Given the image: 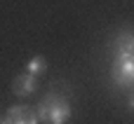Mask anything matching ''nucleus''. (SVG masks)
<instances>
[{
  "label": "nucleus",
  "instance_id": "nucleus-8",
  "mask_svg": "<svg viewBox=\"0 0 134 124\" xmlns=\"http://www.w3.org/2000/svg\"><path fill=\"white\" fill-rule=\"evenodd\" d=\"M0 124H5V120H0Z\"/></svg>",
  "mask_w": 134,
  "mask_h": 124
},
{
  "label": "nucleus",
  "instance_id": "nucleus-3",
  "mask_svg": "<svg viewBox=\"0 0 134 124\" xmlns=\"http://www.w3.org/2000/svg\"><path fill=\"white\" fill-rule=\"evenodd\" d=\"M5 124H38V113L31 106H12L5 115Z\"/></svg>",
  "mask_w": 134,
  "mask_h": 124
},
{
  "label": "nucleus",
  "instance_id": "nucleus-2",
  "mask_svg": "<svg viewBox=\"0 0 134 124\" xmlns=\"http://www.w3.org/2000/svg\"><path fill=\"white\" fill-rule=\"evenodd\" d=\"M45 108H47V124H66L71 120V103L66 94H57V89H49L45 96Z\"/></svg>",
  "mask_w": 134,
  "mask_h": 124
},
{
  "label": "nucleus",
  "instance_id": "nucleus-4",
  "mask_svg": "<svg viewBox=\"0 0 134 124\" xmlns=\"http://www.w3.org/2000/svg\"><path fill=\"white\" fill-rule=\"evenodd\" d=\"M35 89H38V77L31 75V73H21L12 82V94L14 96H31Z\"/></svg>",
  "mask_w": 134,
  "mask_h": 124
},
{
  "label": "nucleus",
  "instance_id": "nucleus-6",
  "mask_svg": "<svg viewBox=\"0 0 134 124\" xmlns=\"http://www.w3.org/2000/svg\"><path fill=\"white\" fill-rule=\"evenodd\" d=\"M47 70V61H45V56H33L31 61H28V66H26V73H31V75H42Z\"/></svg>",
  "mask_w": 134,
  "mask_h": 124
},
{
  "label": "nucleus",
  "instance_id": "nucleus-1",
  "mask_svg": "<svg viewBox=\"0 0 134 124\" xmlns=\"http://www.w3.org/2000/svg\"><path fill=\"white\" fill-rule=\"evenodd\" d=\"M111 77H113V84L118 89L132 91L134 89V54H125V52L115 54V61H113V68H111Z\"/></svg>",
  "mask_w": 134,
  "mask_h": 124
},
{
  "label": "nucleus",
  "instance_id": "nucleus-5",
  "mask_svg": "<svg viewBox=\"0 0 134 124\" xmlns=\"http://www.w3.org/2000/svg\"><path fill=\"white\" fill-rule=\"evenodd\" d=\"M118 52L134 54V28H125L115 35V54Z\"/></svg>",
  "mask_w": 134,
  "mask_h": 124
},
{
  "label": "nucleus",
  "instance_id": "nucleus-7",
  "mask_svg": "<svg viewBox=\"0 0 134 124\" xmlns=\"http://www.w3.org/2000/svg\"><path fill=\"white\" fill-rule=\"evenodd\" d=\"M130 108H132V110H134V96H132V98H130Z\"/></svg>",
  "mask_w": 134,
  "mask_h": 124
}]
</instances>
